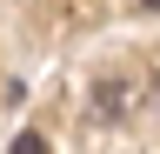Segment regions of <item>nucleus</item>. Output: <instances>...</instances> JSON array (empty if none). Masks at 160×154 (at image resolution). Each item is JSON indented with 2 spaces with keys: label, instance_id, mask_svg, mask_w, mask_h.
<instances>
[{
  "label": "nucleus",
  "instance_id": "obj_2",
  "mask_svg": "<svg viewBox=\"0 0 160 154\" xmlns=\"http://www.w3.org/2000/svg\"><path fill=\"white\" fill-rule=\"evenodd\" d=\"M7 154H47V141H40V134H20V141H13Z\"/></svg>",
  "mask_w": 160,
  "mask_h": 154
},
{
  "label": "nucleus",
  "instance_id": "obj_1",
  "mask_svg": "<svg viewBox=\"0 0 160 154\" xmlns=\"http://www.w3.org/2000/svg\"><path fill=\"white\" fill-rule=\"evenodd\" d=\"M87 107H93V121H120V114L140 107V81L133 74H100L87 87Z\"/></svg>",
  "mask_w": 160,
  "mask_h": 154
},
{
  "label": "nucleus",
  "instance_id": "obj_3",
  "mask_svg": "<svg viewBox=\"0 0 160 154\" xmlns=\"http://www.w3.org/2000/svg\"><path fill=\"white\" fill-rule=\"evenodd\" d=\"M140 7H147V13H160V0H140Z\"/></svg>",
  "mask_w": 160,
  "mask_h": 154
}]
</instances>
